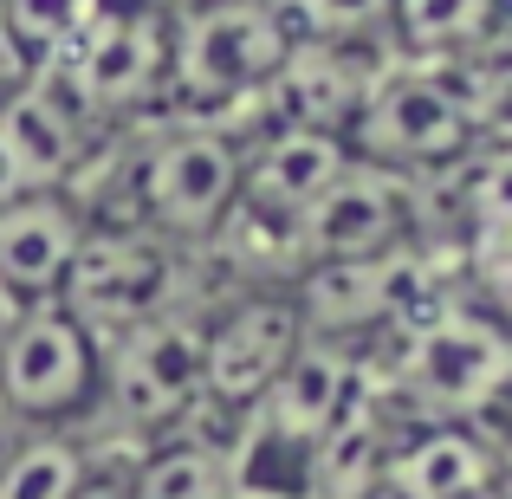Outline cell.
<instances>
[{"mask_svg":"<svg viewBox=\"0 0 512 499\" xmlns=\"http://www.w3.org/2000/svg\"><path fill=\"white\" fill-rule=\"evenodd\" d=\"M195 299H214L201 260L130 221H91L85 247H78L72 273H65V292H59V305L91 331L98 350Z\"/></svg>","mask_w":512,"mask_h":499,"instance_id":"3957f363","label":"cell"},{"mask_svg":"<svg viewBox=\"0 0 512 499\" xmlns=\"http://www.w3.org/2000/svg\"><path fill=\"white\" fill-rule=\"evenodd\" d=\"M480 150V104L448 65L396 59L370 85L357 124H350V156L376 169H396L409 182H435L454 163Z\"/></svg>","mask_w":512,"mask_h":499,"instance_id":"277c9868","label":"cell"},{"mask_svg":"<svg viewBox=\"0 0 512 499\" xmlns=\"http://www.w3.org/2000/svg\"><path fill=\"white\" fill-rule=\"evenodd\" d=\"M389 7L396 0H279L286 26L312 46H370L389 39Z\"/></svg>","mask_w":512,"mask_h":499,"instance_id":"9a60e30c","label":"cell"},{"mask_svg":"<svg viewBox=\"0 0 512 499\" xmlns=\"http://www.w3.org/2000/svg\"><path fill=\"white\" fill-rule=\"evenodd\" d=\"M78 499H130V487H124V461H91V480L78 487Z\"/></svg>","mask_w":512,"mask_h":499,"instance_id":"2e32d148","label":"cell"},{"mask_svg":"<svg viewBox=\"0 0 512 499\" xmlns=\"http://www.w3.org/2000/svg\"><path fill=\"white\" fill-rule=\"evenodd\" d=\"M104 0H0V52H7L13 78L46 72L65 46L91 26Z\"/></svg>","mask_w":512,"mask_h":499,"instance_id":"5bb4252c","label":"cell"},{"mask_svg":"<svg viewBox=\"0 0 512 499\" xmlns=\"http://www.w3.org/2000/svg\"><path fill=\"white\" fill-rule=\"evenodd\" d=\"M137 7H156V13H182V7H195V0H137Z\"/></svg>","mask_w":512,"mask_h":499,"instance_id":"e0dca14e","label":"cell"},{"mask_svg":"<svg viewBox=\"0 0 512 499\" xmlns=\"http://www.w3.org/2000/svg\"><path fill=\"white\" fill-rule=\"evenodd\" d=\"M292 240H299V273L305 266H344V260L402 253L415 240H428L422 182L350 156V169L292 221Z\"/></svg>","mask_w":512,"mask_h":499,"instance_id":"52a82bcc","label":"cell"},{"mask_svg":"<svg viewBox=\"0 0 512 499\" xmlns=\"http://www.w3.org/2000/svg\"><path fill=\"white\" fill-rule=\"evenodd\" d=\"M240 137V208L292 227L350 169V137L305 124H247Z\"/></svg>","mask_w":512,"mask_h":499,"instance_id":"9c48e42d","label":"cell"},{"mask_svg":"<svg viewBox=\"0 0 512 499\" xmlns=\"http://www.w3.org/2000/svg\"><path fill=\"white\" fill-rule=\"evenodd\" d=\"M500 33V0H396L389 7V46L396 59L448 65L493 46Z\"/></svg>","mask_w":512,"mask_h":499,"instance_id":"7c38bea8","label":"cell"},{"mask_svg":"<svg viewBox=\"0 0 512 499\" xmlns=\"http://www.w3.org/2000/svg\"><path fill=\"white\" fill-rule=\"evenodd\" d=\"M104 350L59 299L0 312V422L7 428H78L98 409Z\"/></svg>","mask_w":512,"mask_h":499,"instance_id":"8992f818","label":"cell"},{"mask_svg":"<svg viewBox=\"0 0 512 499\" xmlns=\"http://www.w3.org/2000/svg\"><path fill=\"white\" fill-rule=\"evenodd\" d=\"M98 454L65 428H7L0 435V499H78Z\"/></svg>","mask_w":512,"mask_h":499,"instance_id":"4fadbf2b","label":"cell"},{"mask_svg":"<svg viewBox=\"0 0 512 499\" xmlns=\"http://www.w3.org/2000/svg\"><path fill=\"white\" fill-rule=\"evenodd\" d=\"M305 344V318L292 286L214 292L208 305V415H240L279 383L292 350Z\"/></svg>","mask_w":512,"mask_h":499,"instance_id":"ba28073f","label":"cell"},{"mask_svg":"<svg viewBox=\"0 0 512 499\" xmlns=\"http://www.w3.org/2000/svg\"><path fill=\"white\" fill-rule=\"evenodd\" d=\"M85 234H91V214L65 188L0 201V312L59 299Z\"/></svg>","mask_w":512,"mask_h":499,"instance_id":"30bf717a","label":"cell"},{"mask_svg":"<svg viewBox=\"0 0 512 499\" xmlns=\"http://www.w3.org/2000/svg\"><path fill=\"white\" fill-rule=\"evenodd\" d=\"M370 383L383 409L422 422H487L512 396V325L493 305L435 292L376 344Z\"/></svg>","mask_w":512,"mask_h":499,"instance_id":"6da1fadb","label":"cell"},{"mask_svg":"<svg viewBox=\"0 0 512 499\" xmlns=\"http://www.w3.org/2000/svg\"><path fill=\"white\" fill-rule=\"evenodd\" d=\"M46 78L98 130H124L169 111V13L104 0L85 33L46 65Z\"/></svg>","mask_w":512,"mask_h":499,"instance_id":"5b68a950","label":"cell"},{"mask_svg":"<svg viewBox=\"0 0 512 499\" xmlns=\"http://www.w3.org/2000/svg\"><path fill=\"white\" fill-rule=\"evenodd\" d=\"M299 33L279 0H195L169 13V111L234 124L292 59Z\"/></svg>","mask_w":512,"mask_h":499,"instance_id":"7a4b0ae2","label":"cell"},{"mask_svg":"<svg viewBox=\"0 0 512 499\" xmlns=\"http://www.w3.org/2000/svg\"><path fill=\"white\" fill-rule=\"evenodd\" d=\"M124 487L130 499H227L234 467H227V435L208 428H175L150 448L124 454Z\"/></svg>","mask_w":512,"mask_h":499,"instance_id":"8fae6325","label":"cell"},{"mask_svg":"<svg viewBox=\"0 0 512 499\" xmlns=\"http://www.w3.org/2000/svg\"><path fill=\"white\" fill-rule=\"evenodd\" d=\"M7 78H13V65H7V52H0V85H7Z\"/></svg>","mask_w":512,"mask_h":499,"instance_id":"ac0fdd59","label":"cell"}]
</instances>
